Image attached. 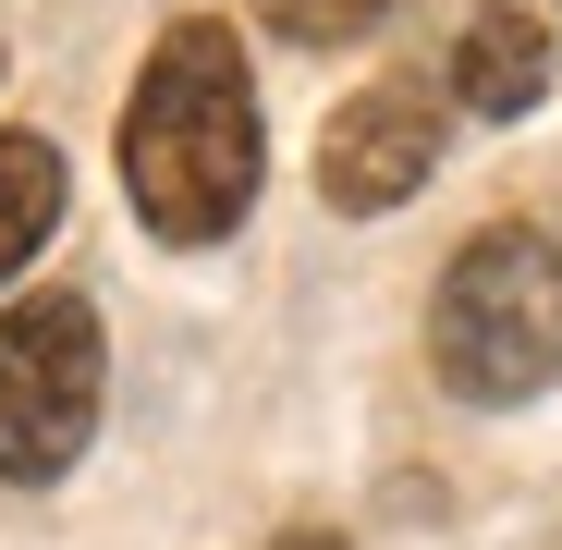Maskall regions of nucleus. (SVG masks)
Returning a JSON list of instances; mask_svg holds the SVG:
<instances>
[{"label":"nucleus","mask_w":562,"mask_h":550,"mask_svg":"<svg viewBox=\"0 0 562 550\" xmlns=\"http://www.w3.org/2000/svg\"><path fill=\"white\" fill-rule=\"evenodd\" d=\"M257 86L221 13H183L147 74H135V111H123V197L147 209L159 245H221L257 209Z\"/></svg>","instance_id":"obj_1"},{"label":"nucleus","mask_w":562,"mask_h":550,"mask_svg":"<svg viewBox=\"0 0 562 550\" xmlns=\"http://www.w3.org/2000/svg\"><path fill=\"white\" fill-rule=\"evenodd\" d=\"M428 355L464 404H526L562 380V245L526 221H490L477 245H452L428 294Z\"/></svg>","instance_id":"obj_2"},{"label":"nucleus","mask_w":562,"mask_h":550,"mask_svg":"<svg viewBox=\"0 0 562 550\" xmlns=\"http://www.w3.org/2000/svg\"><path fill=\"white\" fill-rule=\"evenodd\" d=\"M99 392H111V343L86 294L0 306V478L13 490H49L99 440Z\"/></svg>","instance_id":"obj_3"},{"label":"nucleus","mask_w":562,"mask_h":550,"mask_svg":"<svg viewBox=\"0 0 562 550\" xmlns=\"http://www.w3.org/2000/svg\"><path fill=\"white\" fill-rule=\"evenodd\" d=\"M428 171H440V99H428V74H380V86H355V99L330 111V135H318V197H330L342 221L404 209Z\"/></svg>","instance_id":"obj_4"},{"label":"nucleus","mask_w":562,"mask_h":550,"mask_svg":"<svg viewBox=\"0 0 562 550\" xmlns=\"http://www.w3.org/2000/svg\"><path fill=\"white\" fill-rule=\"evenodd\" d=\"M538 86H550V37H538V13H490L452 37V99L477 111V123H526L538 111Z\"/></svg>","instance_id":"obj_5"},{"label":"nucleus","mask_w":562,"mask_h":550,"mask_svg":"<svg viewBox=\"0 0 562 550\" xmlns=\"http://www.w3.org/2000/svg\"><path fill=\"white\" fill-rule=\"evenodd\" d=\"M49 221H61V147L49 135H0V282L49 245Z\"/></svg>","instance_id":"obj_6"},{"label":"nucleus","mask_w":562,"mask_h":550,"mask_svg":"<svg viewBox=\"0 0 562 550\" xmlns=\"http://www.w3.org/2000/svg\"><path fill=\"white\" fill-rule=\"evenodd\" d=\"M269 13V37H294V49H342V37H367L392 13V0H257Z\"/></svg>","instance_id":"obj_7"},{"label":"nucleus","mask_w":562,"mask_h":550,"mask_svg":"<svg viewBox=\"0 0 562 550\" xmlns=\"http://www.w3.org/2000/svg\"><path fill=\"white\" fill-rule=\"evenodd\" d=\"M269 550H342V538L330 526H294V538H269Z\"/></svg>","instance_id":"obj_8"}]
</instances>
